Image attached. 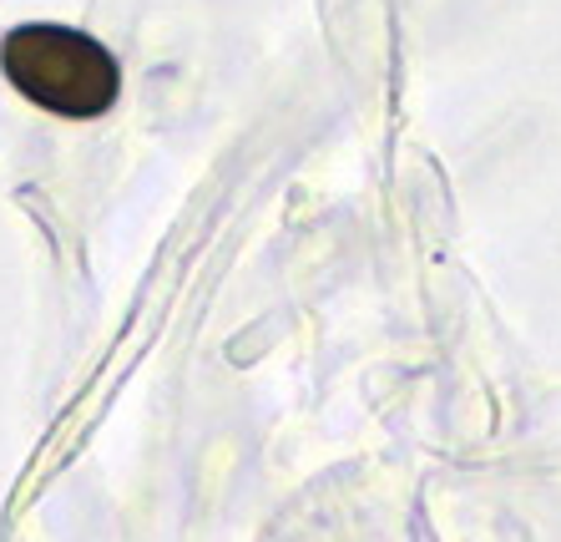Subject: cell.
<instances>
[{
	"instance_id": "cell-1",
	"label": "cell",
	"mask_w": 561,
	"mask_h": 542,
	"mask_svg": "<svg viewBox=\"0 0 561 542\" xmlns=\"http://www.w3.org/2000/svg\"><path fill=\"white\" fill-rule=\"evenodd\" d=\"M0 67L26 102L56 117H102L122 92V67L96 36L71 26H15L0 41Z\"/></svg>"
}]
</instances>
